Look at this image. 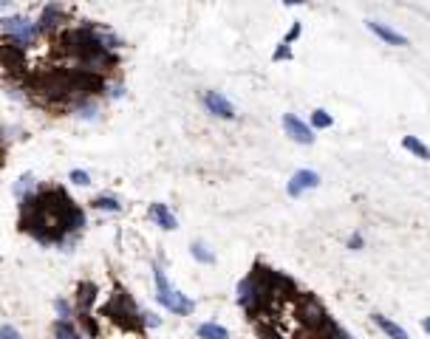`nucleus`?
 Listing matches in <instances>:
<instances>
[{"label": "nucleus", "mask_w": 430, "mask_h": 339, "mask_svg": "<svg viewBox=\"0 0 430 339\" xmlns=\"http://www.w3.org/2000/svg\"><path fill=\"white\" fill-rule=\"evenodd\" d=\"M238 303L241 308L249 314V317H261L275 300H272V294H269V286L264 280V269L257 266L249 277H244L238 283Z\"/></svg>", "instance_id": "1"}, {"label": "nucleus", "mask_w": 430, "mask_h": 339, "mask_svg": "<svg viewBox=\"0 0 430 339\" xmlns=\"http://www.w3.org/2000/svg\"><path fill=\"white\" fill-rule=\"evenodd\" d=\"M153 283H156V300L161 303V308H167L170 314H179V317H187V314L196 311V303L190 300V297L170 286L161 266H153Z\"/></svg>", "instance_id": "2"}, {"label": "nucleus", "mask_w": 430, "mask_h": 339, "mask_svg": "<svg viewBox=\"0 0 430 339\" xmlns=\"http://www.w3.org/2000/svg\"><path fill=\"white\" fill-rule=\"evenodd\" d=\"M105 314H108L113 322L125 325V328H142V311H139L136 303L131 300V294H125L122 288H116V291L111 294V300H108V306H105Z\"/></svg>", "instance_id": "3"}, {"label": "nucleus", "mask_w": 430, "mask_h": 339, "mask_svg": "<svg viewBox=\"0 0 430 339\" xmlns=\"http://www.w3.org/2000/svg\"><path fill=\"white\" fill-rule=\"evenodd\" d=\"M0 28H3V31L12 37V46L20 49V51L31 49L34 42H37V37L42 34L40 26H37V20H29V17H23V15L3 17V20H0Z\"/></svg>", "instance_id": "4"}, {"label": "nucleus", "mask_w": 430, "mask_h": 339, "mask_svg": "<svg viewBox=\"0 0 430 339\" xmlns=\"http://www.w3.org/2000/svg\"><path fill=\"white\" fill-rule=\"evenodd\" d=\"M63 23H65V6H60V3H46V6L40 9V17H37L40 31H46V34H60V31H63Z\"/></svg>", "instance_id": "5"}, {"label": "nucleus", "mask_w": 430, "mask_h": 339, "mask_svg": "<svg viewBox=\"0 0 430 339\" xmlns=\"http://www.w3.org/2000/svg\"><path fill=\"white\" fill-rule=\"evenodd\" d=\"M300 320L306 322V328L309 331H320L323 325H326V311H323V306L314 300V297H303V300H300Z\"/></svg>", "instance_id": "6"}, {"label": "nucleus", "mask_w": 430, "mask_h": 339, "mask_svg": "<svg viewBox=\"0 0 430 339\" xmlns=\"http://www.w3.org/2000/svg\"><path fill=\"white\" fill-rule=\"evenodd\" d=\"M201 102H204L207 113L215 116V119H235V105L224 94H218V91H207L201 97Z\"/></svg>", "instance_id": "7"}, {"label": "nucleus", "mask_w": 430, "mask_h": 339, "mask_svg": "<svg viewBox=\"0 0 430 339\" xmlns=\"http://www.w3.org/2000/svg\"><path fill=\"white\" fill-rule=\"evenodd\" d=\"M283 131H286V136L294 139L297 144H312V142H314L312 124H306L303 119H297L294 113H286V116H283Z\"/></svg>", "instance_id": "8"}, {"label": "nucleus", "mask_w": 430, "mask_h": 339, "mask_svg": "<svg viewBox=\"0 0 430 339\" xmlns=\"http://www.w3.org/2000/svg\"><path fill=\"white\" fill-rule=\"evenodd\" d=\"M314 187H320V176L314 170H297L286 184V192H289V198H300L306 190H314Z\"/></svg>", "instance_id": "9"}, {"label": "nucleus", "mask_w": 430, "mask_h": 339, "mask_svg": "<svg viewBox=\"0 0 430 339\" xmlns=\"http://www.w3.org/2000/svg\"><path fill=\"white\" fill-rule=\"evenodd\" d=\"M368 28L385 42V46H397V49H402V46H408V37L405 34H399L397 28H391V26H385V23H379V20H368Z\"/></svg>", "instance_id": "10"}, {"label": "nucleus", "mask_w": 430, "mask_h": 339, "mask_svg": "<svg viewBox=\"0 0 430 339\" xmlns=\"http://www.w3.org/2000/svg\"><path fill=\"white\" fill-rule=\"evenodd\" d=\"M148 215H150V221H153L156 226H161L164 232H173V229H179V221H176L173 212H170V206H167V204H150Z\"/></svg>", "instance_id": "11"}, {"label": "nucleus", "mask_w": 430, "mask_h": 339, "mask_svg": "<svg viewBox=\"0 0 430 339\" xmlns=\"http://www.w3.org/2000/svg\"><path fill=\"white\" fill-rule=\"evenodd\" d=\"M97 294H99V288L94 286V283H79L77 286V314H91V308H94V303H97Z\"/></svg>", "instance_id": "12"}, {"label": "nucleus", "mask_w": 430, "mask_h": 339, "mask_svg": "<svg viewBox=\"0 0 430 339\" xmlns=\"http://www.w3.org/2000/svg\"><path fill=\"white\" fill-rule=\"evenodd\" d=\"M371 320H374V325H376V328H379L385 336H388V339H411V336H408V331H405L402 325H397L394 320H388V317L374 314Z\"/></svg>", "instance_id": "13"}, {"label": "nucleus", "mask_w": 430, "mask_h": 339, "mask_svg": "<svg viewBox=\"0 0 430 339\" xmlns=\"http://www.w3.org/2000/svg\"><path fill=\"white\" fill-rule=\"evenodd\" d=\"M71 110H74L77 119L97 122V119H99V99H97V97H94V99H82V102H77Z\"/></svg>", "instance_id": "14"}, {"label": "nucleus", "mask_w": 430, "mask_h": 339, "mask_svg": "<svg viewBox=\"0 0 430 339\" xmlns=\"http://www.w3.org/2000/svg\"><path fill=\"white\" fill-rule=\"evenodd\" d=\"M37 181H34V176L31 173H23L17 181H15V187H12V192H15V198L17 201H26V198H31V195H37Z\"/></svg>", "instance_id": "15"}, {"label": "nucleus", "mask_w": 430, "mask_h": 339, "mask_svg": "<svg viewBox=\"0 0 430 339\" xmlns=\"http://www.w3.org/2000/svg\"><path fill=\"white\" fill-rule=\"evenodd\" d=\"M196 333H198V339H230V331L218 322H201L196 328Z\"/></svg>", "instance_id": "16"}, {"label": "nucleus", "mask_w": 430, "mask_h": 339, "mask_svg": "<svg viewBox=\"0 0 430 339\" xmlns=\"http://www.w3.org/2000/svg\"><path fill=\"white\" fill-rule=\"evenodd\" d=\"M51 339H85L82 331L71 322V320H57L54 322V336Z\"/></svg>", "instance_id": "17"}, {"label": "nucleus", "mask_w": 430, "mask_h": 339, "mask_svg": "<svg viewBox=\"0 0 430 339\" xmlns=\"http://www.w3.org/2000/svg\"><path fill=\"white\" fill-rule=\"evenodd\" d=\"M402 147H405L408 153H413L416 158H422V161H427V158H430L427 144H424L422 139H416V136H405V139H402Z\"/></svg>", "instance_id": "18"}, {"label": "nucleus", "mask_w": 430, "mask_h": 339, "mask_svg": "<svg viewBox=\"0 0 430 339\" xmlns=\"http://www.w3.org/2000/svg\"><path fill=\"white\" fill-rule=\"evenodd\" d=\"M190 254L198 261V263H204V266H212L215 263V254L209 251V246L207 243H201V240H193V246H190Z\"/></svg>", "instance_id": "19"}, {"label": "nucleus", "mask_w": 430, "mask_h": 339, "mask_svg": "<svg viewBox=\"0 0 430 339\" xmlns=\"http://www.w3.org/2000/svg\"><path fill=\"white\" fill-rule=\"evenodd\" d=\"M91 206H94V209H102V212H122V204H119V198H113V195H97V198L91 201Z\"/></svg>", "instance_id": "20"}, {"label": "nucleus", "mask_w": 430, "mask_h": 339, "mask_svg": "<svg viewBox=\"0 0 430 339\" xmlns=\"http://www.w3.org/2000/svg\"><path fill=\"white\" fill-rule=\"evenodd\" d=\"M331 124H334V119H331L328 110L317 108V110L312 113V127H317V131H326V127H331Z\"/></svg>", "instance_id": "21"}, {"label": "nucleus", "mask_w": 430, "mask_h": 339, "mask_svg": "<svg viewBox=\"0 0 430 339\" xmlns=\"http://www.w3.org/2000/svg\"><path fill=\"white\" fill-rule=\"evenodd\" d=\"M102 97H105V99H122V97H125V85H122V82H105Z\"/></svg>", "instance_id": "22"}, {"label": "nucleus", "mask_w": 430, "mask_h": 339, "mask_svg": "<svg viewBox=\"0 0 430 339\" xmlns=\"http://www.w3.org/2000/svg\"><path fill=\"white\" fill-rule=\"evenodd\" d=\"M54 311H57V320H71L74 317V308H71V303L68 300H54Z\"/></svg>", "instance_id": "23"}, {"label": "nucleus", "mask_w": 430, "mask_h": 339, "mask_svg": "<svg viewBox=\"0 0 430 339\" xmlns=\"http://www.w3.org/2000/svg\"><path fill=\"white\" fill-rule=\"evenodd\" d=\"M68 179H71V184H77V187H88V184H91V176L85 173V170H71Z\"/></svg>", "instance_id": "24"}, {"label": "nucleus", "mask_w": 430, "mask_h": 339, "mask_svg": "<svg viewBox=\"0 0 430 339\" xmlns=\"http://www.w3.org/2000/svg\"><path fill=\"white\" fill-rule=\"evenodd\" d=\"M272 60H275V63H283V60H292V46H286V42H280V46L275 49V54H272Z\"/></svg>", "instance_id": "25"}, {"label": "nucleus", "mask_w": 430, "mask_h": 339, "mask_svg": "<svg viewBox=\"0 0 430 339\" xmlns=\"http://www.w3.org/2000/svg\"><path fill=\"white\" fill-rule=\"evenodd\" d=\"M300 34H303V26H300V23H292V28L286 31V37H283V42H286V46H292V42L300 37Z\"/></svg>", "instance_id": "26"}, {"label": "nucleus", "mask_w": 430, "mask_h": 339, "mask_svg": "<svg viewBox=\"0 0 430 339\" xmlns=\"http://www.w3.org/2000/svg\"><path fill=\"white\" fill-rule=\"evenodd\" d=\"M0 339H23V336H20V331L15 325H6L3 322V325H0Z\"/></svg>", "instance_id": "27"}, {"label": "nucleus", "mask_w": 430, "mask_h": 339, "mask_svg": "<svg viewBox=\"0 0 430 339\" xmlns=\"http://www.w3.org/2000/svg\"><path fill=\"white\" fill-rule=\"evenodd\" d=\"M257 333H261V339H283L275 328H269V325H257Z\"/></svg>", "instance_id": "28"}, {"label": "nucleus", "mask_w": 430, "mask_h": 339, "mask_svg": "<svg viewBox=\"0 0 430 339\" xmlns=\"http://www.w3.org/2000/svg\"><path fill=\"white\" fill-rule=\"evenodd\" d=\"M142 325H148V328H156V325H161V320H159L156 314H142Z\"/></svg>", "instance_id": "29"}, {"label": "nucleus", "mask_w": 430, "mask_h": 339, "mask_svg": "<svg viewBox=\"0 0 430 339\" xmlns=\"http://www.w3.org/2000/svg\"><path fill=\"white\" fill-rule=\"evenodd\" d=\"M363 246H365L363 235H351V238H349V249H354V251H357V249H363Z\"/></svg>", "instance_id": "30"}, {"label": "nucleus", "mask_w": 430, "mask_h": 339, "mask_svg": "<svg viewBox=\"0 0 430 339\" xmlns=\"http://www.w3.org/2000/svg\"><path fill=\"white\" fill-rule=\"evenodd\" d=\"M422 331L430 336V317H424V320H422Z\"/></svg>", "instance_id": "31"}, {"label": "nucleus", "mask_w": 430, "mask_h": 339, "mask_svg": "<svg viewBox=\"0 0 430 339\" xmlns=\"http://www.w3.org/2000/svg\"><path fill=\"white\" fill-rule=\"evenodd\" d=\"M6 9H12L9 3H3V0H0V12H6Z\"/></svg>", "instance_id": "32"}]
</instances>
